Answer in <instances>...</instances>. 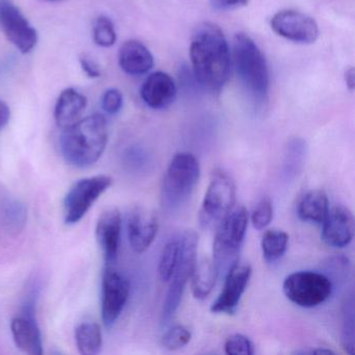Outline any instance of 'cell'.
Here are the masks:
<instances>
[{"label":"cell","instance_id":"obj_36","mask_svg":"<svg viewBox=\"0 0 355 355\" xmlns=\"http://www.w3.org/2000/svg\"><path fill=\"white\" fill-rule=\"evenodd\" d=\"M80 66H82L83 71L87 74L90 78H97L101 76V72L99 70L97 64L93 61L92 59H89L87 57H83L80 60Z\"/></svg>","mask_w":355,"mask_h":355},{"label":"cell","instance_id":"obj_26","mask_svg":"<svg viewBox=\"0 0 355 355\" xmlns=\"http://www.w3.org/2000/svg\"><path fill=\"white\" fill-rule=\"evenodd\" d=\"M306 157V145L300 139L288 143L284 153V174L286 178H294L302 169Z\"/></svg>","mask_w":355,"mask_h":355},{"label":"cell","instance_id":"obj_18","mask_svg":"<svg viewBox=\"0 0 355 355\" xmlns=\"http://www.w3.org/2000/svg\"><path fill=\"white\" fill-rule=\"evenodd\" d=\"M31 309L28 313L13 319L11 323L12 334L16 346L30 355H41L43 353L42 336L35 321Z\"/></svg>","mask_w":355,"mask_h":355},{"label":"cell","instance_id":"obj_1","mask_svg":"<svg viewBox=\"0 0 355 355\" xmlns=\"http://www.w3.org/2000/svg\"><path fill=\"white\" fill-rule=\"evenodd\" d=\"M190 57L193 71L203 88L217 92L225 86L230 72V47L219 26L209 22L197 26Z\"/></svg>","mask_w":355,"mask_h":355},{"label":"cell","instance_id":"obj_38","mask_svg":"<svg viewBox=\"0 0 355 355\" xmlns=\"http://www.w3.org/2000/svg\"><path fill=\"white\" fill-rule=\"evenodd\" d=\"M345 83L349 90L353 91L355 88V70L354 68H349L345 72Z\"/></svg>","mask_w":355,"mask_h":355},{"label":"cell","instance_id":"obj_6","mask_svg":"<svg viewBox=\"0 0 355 355\" xmlns=\"http://www.w3.org/2000/svg\"><path fill=\"white\" fill-rule=\"evenodd\" d=\"M182 244V254L180 263L171 279L168 282L169 288L166 293L162 309V324L165 325L173 318L182 302L187 284L191 279L193 270L197 263L198 234L192 230H186L180 234Z\"/></svg>","mask_w":355,"mask_h":355},{"label":"cell","instance_id":"obj_25","mask_svg":"<svg viewBox=\"0 0 355 355\" xmlns=\"http://www.w3.org/2000/svg\"><path fill=\"white\" fill-rule=\"evenodd\" d=\"M180 254H182V244H180V236H173L164 246L159 257L157 271L162 282H168L171 279L180 263Z\"/></svg>","mask_w":355,"mask_h":355},{"label":"cell","instance_id":"obj_14","mask_svg":"<svg viewBox=\"0 0 355 355\" xmlns=\"http://www.w3.org/2000/svg\"><path fill=\"white\" fill-rule=\"evenodd\" d=\"M159 232V221L155 211L138 205L128 217V236L130 247L136 253L148 250Z\"/></svg>","mask_w":355,"mask_h":355},{"label":"cell","instance_id":"obj_10","mask_svg":"<svg viewBox=\"0 0 355 355\" xmlns=\"http://www.w3.org/2000/svg\"><path fill=\"white\" fill-rule=\"evenodd\" d=\"M130 284L128 278L114 267H107L103 272L101 290V317L107 327L117 322L128 303Z\"/></svg>","mask_w":355,"mask_h":355},{"label":"cell","instance_id":"obj_24","mask_svg":"<svg viewBox=\"0 0 355 355\" xmlns=\"http://www.w3.org/2000/svg\"><path fill=\"white\" fill-rule=\"evenodd\" d=\"M290 236L282 230H269L261 236V247L263 259L268 263L279 261L288 250Z\"/></svg>","mask_w":355,"mask_h":355},{"label":"cell","instance_id":"obj_29","mask_svg":"<svg viewBox=\"0 0 355 355\" xmlns=\"http://www.w3.org/2000/svg\"><path fill=\"white\" fill-rule=\"evenodd\" d=\"M94 42L101 47H111L117 41L115 26L109 17L101 16L95 21L93 28Z\"/></svg>","mask_w":355,"mask_h":355},{"label":"cell","instance_id":"obj_22","mask_svg":"<svg viewBox=\"0 0 355 355\" xmlns=\"http://www.w3.org/2000/svg\"><path fill=\"white\" fill-rule=\"evenodd\" d=\"M218 276L219 273L213 259H202L197 261L191 276L192 293L197 300H205L209 296L217 282Z\"/></svg>","mask_w":355,"mask_h":355},{"label":"cell","instance_id":"obj_27","mask_svg":"<svg viewBox=\"0 0 355 355\" xmlns=\"http://www.w3.org/2000/svg\"><path fill=\"white\" fill-rule=\"evenodd\" d=\"M354 300L351 295L346 300L343 309L342 331L340 343L343 348L349 354H354Z\"/></svg>","mask_w":355,"mask_h":355},{"label":"cell","instance_id":"obj_35","mask_svg":"<svg viewBox=\"0 0 355 355\" xmlns=\"http://www.w3.org/2000/svg\"><path fill=\"white\" fill-rule=\"evenodd\" d=\"M211 8L217 11L240 9L248 5V0H209Z\"/></svg>","mask_w":355,"mask_h":355},{"label":"cell","instance_id":"obj_33","mask_svg":"<svg viewBox=\"0 0 355 355\" xmlns=\"http://www.w3.org/2000/svg\"><path fill=\"white\" fill-rule=\"evenodd\" d=\"M226 354L230 355H252L254 347L252 342L244 334H234L227 338L224 344Z\"/></svg>","mask_w":355,"mask_h":355},{"label":"cell","instance_id":"obj_32","mask_svg":"<svg viewBox=\"0 0 355 355\" xmlns=\"http://www.w3.org/2000/svg\"><path fill=\"white\" fill-rule=\"evenodd\" d=\"M273 203L269 197H263L253 209L251 214V222L253 227L257 230H263L270 225L273 220Z\"/></svg>","mask_w":355,"mask_h":355},{"label":"cell","instance_id":"obj_17","mask_svg":"<svg viewBox=\"0 0 355 355\" xmlns=\"http://www.w3.org/2000/svg\"><path fill=\"white\" fill-rule=\"evenodd\" d=\"M178 89L173 78L165 72L150 74L141 88L143 101L153 110H164L175 101Z\"/></svg>","mask_w":355,"mask_h":355},{"label":"cell","instance_id":"obj_13","mask_svg":"<svg viewBox=\"0 0 355 355\" xmlns=\"http://www.w3.org/2000/svg\"><path fill=\"white\" fill-rule=\"evenodd\" d=\"M251 273L252 269L248 263H241L240 261L234 263L224 276L223 290L211 304V313L234 315L248 286Z\"/></svg>","mask_w":355,"mask_h":355},{"label":"cell","instance_id":"obj_21","mask_svg":"<svg viewBox=\"0 0 355 355\" xmlns=\"http://www.w3.org/2000/svg\"><path fill=\"white\" fill-rule=\"evenodd\" d=\"M329 211L327 194L323 190H311L299 201L297 214L299 219L309 223L322 224Z\"/></svg>","mask_w":355,"mask_h":355},{"label":"cell","instance_id":"obj_30","mask_svg":"<svg viewBox=\"0 0 355 355\" xmlns=\"http://www.w3.org/2000/svg\"><path fill=\"white\" fill-rule=\"evenodd\" d=\"M191 338L192 334L186 326L175 325L162 336V346L170 351L180 350L190 343Z\"/></svg>","mask_w":355,"mask_h":355},{"label":"cell","instance_id":"obj_4","mask_svg":"<svg viewBox=\"0 0 355 355\" xmlns=\"http://www.w3.org/2000/svg\"><path fill=\"white\" fill-rule=\"evenodd\" d=\"M248 219L246 207L240 205L234 207L218 224L213 245V261L219 276H225L228 270L238 263L247 234Z\"/></svg>","mask_w":355,"mask_h":355},{"label":"cell","instance_id":"obj_5","mask_svg":"<svg viewBox=\"0 0 355 355\" xmlns=\"http://www.w3.org/2000/svg\"><path fill=\"white\" fill-rule=\"evenodd\" d=\"M234 58L236 72L244 86L257 97L266 96L269 89L267 62L250 37L245 34L236 35Z\"/></svg>","mask_w":355,"mask_h":355},{"label":"cell","instance_id":"obj_16","mask_svg":"<svg viewBox=\"0 0 355 355\" xmlns=\"http://www.w3.org/2000/svg\"><path fill=\"white\" fill-rule=\"evenodd\" d=\"M121 228V214L115 207L103 211L97 221L96 240L107 267H113L117 261Z\"/></svg>","mask_w":355,"mask_h":355},{"label":"cell","instance_id":"obj_19","mask_svg":"<svg viewBox=\"0 0 355 355\" xmlns=\"http://www.w3.org/2000/svg\"><path fill=\"white\" fill-rule=\"evenodd\" d=\"M119 65L130 76H143L153 67V57L143 43L130 40L120 49Z\"/></svg>","mask_w":355,"mask_h":355},{"label":"cell","instance_id":"obj_34","mask_svg":"<svg viewBox=\"0 0 355 355\" xmlns=\"http://www.w3.org/2000/svg\"><path fill=\"white\" fill-rule=\"evenodd\" d=\"M123 105V95L118 89H109L101 98V107L105 113L116 115Z\"/></svg>","mask_w":355,"mask_h":355},{"label":"cell","instance_id":"obj_39","mask_svg":"<svg viewBox=\"0 0 355 355\" xmlns=\"http://www.w3.org/2000/svg\"><path fill=\"white\" fill-rule=\"evenodd\" d=\"M296 354H334L329 349H313V350L297 351Z\"/></svg>","mask_w":355,"mask_h":355},{"label":"cell","instance_id":"obj_9","mask_svg":"<svg viewBox=\"0 0 355 355\" xmlns=\"http://www.w3.org/2000/svg\"><path fill=\"white\" fill-rule=\"evenodd\" d=\"M112 184L113 180L107 175L91 176L76 182L64 200L66 224L78 223Z\"/></svg>","mask_w":355,"mask_h":355},{"label":"cell","instance_id":"obj_8","mask_svg":"<svg viewBox=\"0 0 355 355\" xmlns=\"http://www.w3.org/2000/svg\"><path fill=\"white\" fill-rule=\"evenodd\" d=\"M282 290L291 302L304 309H313L330 298L334 286L324 273L298 271L286 276Z\"/></svg>","mask_w":355,"mask_h":355},{"label":"cell","instance_id":"obj_20","mask_svg":"<svg viewBox=\"0 0 355 355\" xmlns=\"http://www.w3.org/2000/svg\"><path fill=\"white\" fill-rule=\"evenodd\" d=\"M87 107V98L76 89L64 90L58 98L55 107V119L59 128H69L82 117Z\"/></svg>","mask_w":355,"mask_h":355},{"label":"cell","instance_id":"obj_15","mask_svg":"<svg viewBox=\"0 0 355 355\" xmlns=\"http://www.w3.org/2000/svg\"><path fill=\"white\" fill-rule=\"evenodd\" d=\"M354 236V217L345 205H334L328 211L322 222L321 238L334 248H344L352 242Z\"/></svg>","mask_w":355,"mask_h":355},{"label":"cell","instance_id":"obj_11","mask_svg":"<svg viewBox=\"0 0 355 355\" xmlns=\"http://www.w3.org/2000/svg\"><path fill=\"white\" fill-rule=\"evenodd\" d=\"M0 28L20 53H30L38 42L37 31L19 9L8 0H0Z\"/></svg>","mask_w":355,"mask_h":355},{"label":"cell","instance_id":"obj_2","mask_svg":"<svg viewBox=\"0 0 355 355\" xmlns=\"http://www.w3.org/2000/svg\"><path fill=\"white\" fill-rule=\"evenodd\" d=\"M107 140V119L93 114L63 130L60 139L62 157L73 167H90L103 157Z\"/></svg>","mask_w":355,"mask_h":355},{"label":"cell","instance_id":"obj_37","mask_svg":"<svg viewBox=\"0 0 355 355\" xmlns=\"http://www.w3.org/2000/svg\"><path fill=\"white\" fill-rule=\"evenodd\" d=\"M11 111L5 101H0V130H3L10 121Z\"/></svg>","mask_w":355,"mask_h":355},{"label":"cell","instance_id":"obj_7","mask_svg":"<svg viewBox=\"0 0 355 355\" xmlns=\"http://www.w3.org/2000/svg\"><path fill=\"white\" fill-rule=\"evenodd\" d=\"M236 184L223 170H215L201 205L199 221L205 228L217 227L218 224L234 209Z\"/></svg>","mask_w":355,"mask_h":355},{"label":"cell","instance_id":"obj_12","mask_svg":"<svg viewBox=\"0 0 355 355\" xmlns=\"http://www.w3.org/2000/svg\"><path fill=\"white\" fill-rule=\"evenodd\" d=\"M271 28L278 36L300 44H311L319 37L317 22L309 16L293 10L276 13L272 17Z\"/></svg>","mask_w":355,"mask_h":355},{"label":"cell","instance_id":"obj_31","mask_svg":"<svg viewBox=\"0 0 355 355\" xmlns=\"http://www.w3.org/2000/svg\"><path fill=\"white\" fill-rule=\"evenodd\" d=\"M0 216L3 217V223L10 230H19L26 221V213L24 205L17 201H10L6 203L1 209Z\"/></svg>","mask_w":355,"mask_h":355},{"label":"cell","instance_id":"obj_23","mask_svg":"<svg viewBox=\"0 0 355 355\" xmlns=\"http://www.w3.org/2000/svg\"><path fill=\"white\" fill-rule=\"evenodd\" d=\"M76 346L83 355H97L103 348V334L98 324L85 322L76 330Z\"/></svg>","mask_w":355,"mask_h":355},{"label":"cell","instance_id":"obj_3","mask_svg":"<svg viewBox=\"0 0 355 355\" xmlns=\"http://www.w3.org/2000/svg\"><path fill=\"white\" fill-rule=\"evenodd\" d=\"M200 178V165L194 155L180 153L170 162L161 187V205L176 213L188 203Z\"/></svg>","mask_w":355,"mask_h":355},{"label":"cell","instance_id":"obj_28","mask_svg":"<svg viewBox=\"0 0 355 355\" xmlns=\"http://www.w3.org/2000/svg\"><path fill=\"white\" fill-rule=\"evenodd\" d=\"M324 270H325L326 276L329 278L334 284H340L348 278L349 272H350V261L348 257L344 255H336L330 257L324 263Z\"/></svg>","mask_w":355,"mask_h":355}]
</instances>
